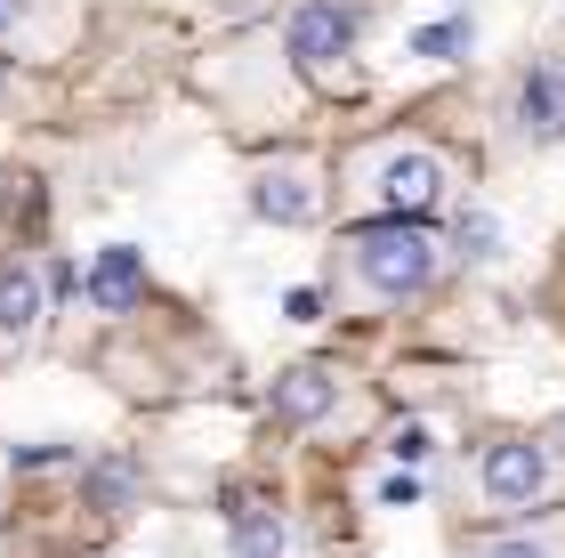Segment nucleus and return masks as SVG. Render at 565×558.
<instances>
[{
  "label": "nucleus",
  "instance_id": "dca6fc26",
  "mask_svg": "<svg viewBox=\"0 0 565 558\" xmlns=\"http://www.w3.org/2000/svg\"><path fill=\"white\" fill-rule=\"evenodd\" d=\"M388 453H396V462H420V453H428V429H396Z\"/></svg>",
  "mask_w": 565,
  "mask_h": 558
},
{
  "label": "nucleus",
  "instance_id": "a211bd4d",
  "mask_svg": "<svg viewBox=\"0 0 565 558\" xmlns=\"http://www.w3.org/2000/svg\"><path fill=\"white\" fill-rule=\"evenodd\" d=\"M0 82H9V73H0Z\"/></svg>",
  "mask_w": 565,
  "mask_h": 558
},
{
  "label": "nucleus",
  "instance_id": "f3484780",
  "mask_svg": "<svg viewBox=\"0 0 565 558\" xmlns=\"http://www.w3.org/2000/svg\"><path fill=\"white\" fill-rule=\"evenodd\" d=\"M24 17V0H0V33H9V24Z\"/></svg>",
  "mask_w": 565,
  "mask_h": 558
},
{
  "label": "nucleus",
  "instance_id": "7ed1b4c3",
  "mask_svg": "<svg viewBox=\"0 0 565 558\" xmlns=\"http://www.w3.org/2000/svg\"><path fill=\"white\" fill-rule=\"evenodd\" d=\"M445 187H452V170H445V155H428V146H380L372 155V202L388 219H428L436 202H445Z\"/></svg>",
  "mask_w": 565,
  "mask_h": 558
},
{
  "label": "nucleus",
  "instance_id": "f03ea898",
  "mask_svg": "<svg viewBox=\"0 0 565 558\" xmlns=\"http://www.w3.org/2000/svg\"><path fill=\"white\" fill-rule=\"evenodd\" d=\"M477 486L493 510H542V502L557 494V453L542 438H493L484 445V462H477Z\"/></svg>",
  "mask_w": 565,
  "mask_h": 558
},
{
  "label": "nucleus",
  "instance_id": "0eeeda50",
  "mask_svg": "<svg viewBox=\"0 0 565 558\" xmlns=\"http://www.w3.org/2000/svg\"><path fill=\"white\" fill-rule=\"evenodd\" d=\"M331 404H340V372H331V365H291V372L275 380V413L291 421V429L331 421Z\"/></svg>",
  "mask_w": 565,
  "mask_h": 558
},
{
  "label": "nucleus",
  "instance_id": "423d86ee",
  "mask_svg": "<svg viewBox=\"0 0 565 558\" xmlns=\"http://www.w3.org/2000/svg\"><path fill=\"white\" fill-rule=\"evenodd\" d=\"M250 211L275 219V227H316L323 219V187L307 162H267L259 179H250Z\"/></svg>",
  "mask_w": 565,
  "mask_h": 558
},
{
  "label": "nucleus",
  "instance_id": "1a4fd4ad",
  "mask_svg": "<svg viewBox=\"0 0 565 558\" xmlns=\"http://www.w3.org/2000/svg\"><path fill=\"white\" fill-rule=\"evenodd\" d=\"M226 550L235 558H282L291 550V526H282L275 510H259V502H243V510L226 518Z\"/></svg>",
  "mask_w": 565,
  "mask_h": 558
},
{
  "label": "nucleus",
  "instance_id": "f8f14e48",
  "mask_svg": "<svg viewBox=\"0 0 565 558\" xmlns=\"http://www.w3.org/2000/svg\"><path fill=\"white\" fill-rule=\"evenodd\" d=\"M469 558H565V535H484Z\"/></svg>",
  "mask_w": 565,
  "mask_h": 558
},
{
  "label": "nucleus",
  "instance_id": "20e7f679",
  "mask_svg": "<svg viewBox=\"0 0 565 558\" xmlns=\"http://www.w3.org/2000/svg\"><path fill=\"white\" fill-rule=\"evenodd\" d=\"M364 24H372V0H299L291 24H282V41H291L299 65H331V57H348V49L364 41Z\"/></svg>",
  "mask_w": 565,
  "mask_h": 558
},
{
  "label": "nucleus",
  "instance_id": "f257e3e1",
  "mask_svg": "<svg viewBox=\"0 0 565 558\" xmlns=\"http://www.w3.org/2000/svg\"><path fill=\"white\" fill-rule=\"evenodd\" d=\"M436 267H445V243L420 219H380V227H355L348 235V275L372 299H420L436 284Z\"/></svg>",
  "mask_w": 565,
  "mask_h": 558
},
{
  "label": "nucleus",
  "instance_id": "2eb2a0df",
  "mask_svg": "<svg viewBox=\"0 0 565 558\" xmlns=\"http://www.w3.org/2000/svg\"><path fill=\"white\" fill-rule=\"evenodd\" d=\"M282 316H291V324H316L323 299H316V292H291V299H282Z\"/></svg>",
  "mask_w": 565,
  "mask_h": 558
},
{
  "label": "nucleus",
  "instance_id": "4468645a",
  "mask_svg": "<svg viewBox=\"0 0 565 558\" xmlns=\"http://www.w3.org/2000/svg\"><path fill=\"white\" fill-rule=\"evenodd\" d=\"M380 502H388V510H404V502H420V477L404 470V477H388V486H380Z\"/></svg>",
  "mask_w": 565,
  "mask_h": 558
},
{
  "label": "nucleus",
  "instance_id": "39448f33",
  "mask_svg": "<svg viewBox=\"0 0 565 558\" xmlns=\"http://www.w3.org/2000/svg\"><path fill=\"white\" fill-rule=\"evenodd\" d=\"M509 122H518L525 146H557L565 138V57H533L518 97H509Z\"/></svg>",
  "mask_w": 565,
  "mask_h": 558
},
{
  "label": "nucleus",
  "instance_id": "9b49d317",
  "mask_svg": "<svg viewBox=\"0 0 565 558\" xmlns=\"http://www.w3.org/2000/svg\"><path fill=\"white\" fill-rule=\"evenodd\" d=\"M469 41H477V33H469V17H445V24H420V33H413V57H428V65H452Z\"/></svg>",
  "mask_w": 565,
  "mask_h": 558
},
{
  "label": "nucleus",
  "instance_id": "ddd939ff",
  "mask_svg": "<svg viewBox=\"0 0 565 558\" xmlns=\"http://www.w3.org/2000/svg\"><path fill=\"white\" fill-rule=\"evenodd\" d=\"M460 251H469V260H501V227H493V211H460Z\"/></svg>",
  "mask_w": 565,
  "mask_h": 558
},
{
  "label": "nucleus",
  "instance_id": "9d476101",
  "mask_svg": "<svg viewBox=\"0 0 565 558\" xmlns=\"http://www.w3.org/2000/svg\"><path fill=\"white\" fill-rule=\"evenodd\" d=\"M41 324V275L33 267H0V340H24Z\"/></svg>",
  "mask_w": 565,
  "mask_h": 558
},
{
  "label": "nucleus",
  "instance_id": "6e6552de",
  "mask_svg": "<svg viewBox=\"0 0 565 558\" xmlns=\"http://www.w3.org/2000/svg\"><path fill=\"white\" fill-rule=\"evenodd\" d=\"M89 299L106 316H121V308H138V299H146V260H138L130 243H106L89 260Z\"/></svg>",
  "mask_w": 565,
  "mask_h": 558
}]
</instances>
